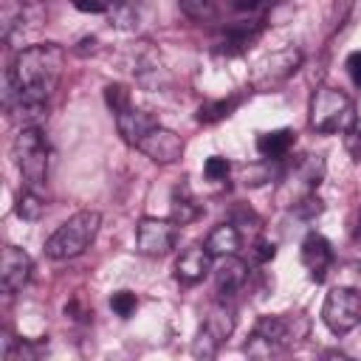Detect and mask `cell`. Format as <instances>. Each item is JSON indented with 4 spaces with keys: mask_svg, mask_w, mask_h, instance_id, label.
<instances>
[{
    "mask_svg": "<svg viewBox=\"0 0 361 361\" xmlns=\"http://www.w3.org/2000/svg\"><path fill=\"white\" fill-rule=\"evenodd\" d=\"M206 248L212 257H228V254H237L240 248V231L234 223H220L209 231L206 237Z\"/></svg>",
    "mask_w": 361,
    "mask_h": 361,
    "instance_id": "16",
    "label": "cell"
},
{
    "mask_svg": "<svg viewBox=\"0 0 361 361\" xmlns=\"http://www.w3.org/2000/svg\"><path fill=\"white\" fill-rule=\"evenodd\" d=\"M178 6H180V11H183V14L197 17V14H203V11H206L209 0H178Z\"/></svg>",
    "mask_w": 361,
    "mask_h": 361,
    "instance_id": "31",
    "label": "cell"
},
{
    "mask_svg": "<svg viewBox=\"0 0 361 361\" xmlns=\"http://www.w3.org/2000/svg\"><path fill=\"white\" fill-rule=\"evenodd\" d=\"M104 102H107V107H110L113 113H118V110H124V107L133 104V102H130V90H127L124 85H118V82H113V85L104 87Z\"/></svg>",
    "mask_w": 361,
    "mask_h": 361,
    "instance_id": "25",
    "label": "cell"
},
{
    "mask_svg": "<svg viewBox=\"0 0 361 361\" xmlns=\"http://www.w3.org/2000/svg\"><path fill=\"white\" fill-rule=\"evenodd\" d=\"M322 319L330 327V333L344 336L361 322V293L353 288H333L324 296Z\"/></svg>",
    "mask_w": 361,
    "mask_h": 361,
    "instance_id": "7",
    "label": "cell"
},
{
    "mask_svg": "<svg viewBox=\"0 0 361 361\" xmlns=\"http://www.w3.org/2000/svg\"><path fill=\"white\" fill-rule=\"evenodd\" d=\"M240 3H254V0H240Z\"/></svg>",
    "mask_w": 361,
    "mask_h": 361,
    "instance_id": "33",
    "label": "cell"
},
{
    "mask_svg": "<svg viewBox=\"0 0 361 361\" xmlns=\"http://www.w3.org/2000/svg\"><path fill=\"white\" fill-rule=\"evenodd\" d=\"M344 144H347V149H350V155H353L355 161H361V130H358V127H353V130L347 133V138H344Z\"/></svg>",
    "mask_w": 361,
    "mask_h": 361,
    "instance_id": "30",
    "label": "cell"
},
{
    "mask_svg": "<svg viewBox=\"0 0 361 361\" xmlns=\"http://www.w3.org/2000/svg\"><path fill=\"white\" fill-rule=\"evenodd\" d=\"M14 161L23 178V189L39 192L45 195V183H48V141L42 135V130L37 124H28L17 133L14 138Z\"/></svg>",
    "mask_w": 361,
    "mask_h": 361,
    "instance_id": "3",
    "label": "cell"
},
{
    "mask_svg": "<svg viewBox=\"0 0 361 361\" xmlns=\"http://www.w3.org/2000/svg\"><path fill=\"white\" fill-rule=\"evenodd\" d=\"M274 254H276V245L268 243V240H259V243L254 245V259H257V262H271Z\"/></svg>",
    "mask_w": 361,
    "mask_h": 361,
    "instance_id": "29",
    "label": "cell"
},
{
    "mask_svg": "<svg viewBox=\"0 0 361 361\" xmlns=\"http://www.w3.org/2000/svg\"><path fill=\"white\" fill-rule=\"evenodd\" d=\"M293 175L296 180H302L307 189H316L324 178V158L322 155H302L293 166Z\"/></svg>",
    "mask_w": 361,
    "mask_h": 361,
    "instance_id": "19",
    "label": "cell"
},
{
    "mask_svg": "<svg viewBox=\"0 0 361 361\" xmlns=\"http://www.w3.org/2000/svg\"><path fill=\"white\" fill-rule=\"evenodd\" d=\"M307 319L302 313H279V316H262L248 341H245V353L254 358H268L276 355L288 347H296L305 336H307Z\"/></svg>",
    "mask_w": 361,
    "mask_h": 361,
    "instance_id": "2",
    "label": "cell"
},
{
    "mask_svg": "<svg viewBox=\"0 0 361 361\" xmlns=\"http://www.w3.org/2000/svg\"><path fill=\"white\" fill-rule=\"evenodd\" d=\"M169 214H172V220L178 223V226H186V223H192L197 214H200V206L189 197V192L183 189H175V195H172V206H169Z\"/></svg>",
    "mask_w": 361,
    "mask_h": 361,
    "instance_id": "21",
    "label": "cell"
},
{
    "mask_svg": "<svg viewBox=\"0 0 361 361\" xmlns=\"http://www.w3.org/2000/svg\"><path fill=\"white\" fill-rule=\"evenodd\" d=\"M45 195H39V192H31V189H23L20 192V197H17V206H14V212H17V217H23V220H39L42 214H45Z\"/></svg>",
    "mask_w": 361,
    "mask_h": 361,
    "instance_id": "20",
    "label": "cell"
},
{
    "mask_svg": "<svg viewBox=\"0 0 361 361\" xmlns=\"http://www.w3.org/2000/svg\"><path fill=\"white\" fill-rule=\"evenodd\" d=\"M178 240V223L161 220V217H144L135 228V245L144 257H164L175 248Z\"/></svg>",
    "mask_w": 361,
    "mask_h": 361,
    "instance_id": "9",
    "label": "cell"
},
{
    "mask_svg": "<svg viewBox=\"0 0 361 361\" xmlns=\"http://www.w3.org/2000/svg\"><path fill=\"white\" fill-rule=\"evenodd\" d=\"M31 274H34L31 257L17 245H6L3 248V262H0V288H3V293L14 296L17 290H23L28 285Z\"/></svg>",
    "mask_w": 361,
    "mask_h": 361,
    "instance_id": "11",
    "label": "cell"
},
{
    "mask_svg": "<svg viewBox=\"0 0 361 361\" xmlns=\"http://www.w3.org/2000/svg\"><path fill=\"white\" fill-rule=\"evenodd\" d=\"M302 265L307 268L313 282H324V276H327V271L333 265V248L322 234L310 231L302 240Z\"/></svg>",
    "mask_w": 361,
    "mask_h": 361,
    "instance_id": "13",
    "label": "cell"
},
{
    "mask_svg": "<svg viewBox=\"0 0 361 361\" xmlns=\"http://www.w3.org/2000/svg\"><path fill=\"white\" fill-rule=\"evenodd\" d=\"M110 307L116 310V316L130 319V316L135 313V307H138V299H135L133 290H116V293L110 296Z\"/></svg>",
    "mask_w": 361,
    "mask_h": 361,
    "instance_id": "24",
    "label": "cell"
},
{
    "mask_svg": "<svg viewBox=\"0 0 361 361\" xmlns=\"http://www.w3.org/2000/svg\"><path fill=\"white\" fill-rule=\"evenodd\" d=\"M257 37H259V25H254V23L234 25V28H228V31H226V37L220 39V51H223V54H228V56L243 54V51H245Z\"/></svg>",
    "mask_w": 361,
    "mask_h": 361,
    "instance_id": "18",
    "label": "cell"
},
{
    "mask_svg": "<svg viewBox=\"0 0 361 361\" xmlns=\"http://www.w3.org/2000/svg\"><path fill=\"white\" fill-rule=\"evenodd\" d=\"M358 116H355V104L347 93L330 87V85H322L313 90L310 96V127L316 133H350L355 127Z\"/></svg>",
    "mask_w": 361,
    "mask_h": 361,
    "instance_id": "4",
    "label": "cell"
},
{
    "mask_svg": "<svg viewBox=\"0 0 361 361\" xmlns=\"http://www.w3.org/2000/svg\"><path fill=\"white\" fill-rule=\"evenodd\" d=\"M102 226V214L93 209L76 212L73 217H68L48 240H45V254L51 259H73L79 254L87 251V245L96 240Z\"/></svg>",
    "mask_w": 361,
    "mask_h": 361,
    "instance_id": "5",
    "label": "cell"
},
{
    "mask_svg": "<svg viewBox=\"0 0 361 361\" xmlns=\"http://www.w3.org/2000/svg\"><path fill=\"white\" fill-rule=\"evenodd\" d=\"M293 212H296L299 217H305V220H313V217H319V214L324 212V203H322V200H319L313 192H305L302 197H296Z\"/></svg>",
    "mask_w": 361,
    "mask_h": 361,
    "instance_id": "23",
    "label": "cell"
},
{
    "mask_svg": "<svg viewBox=\"0 0 361 361\" xmlns=\"http://www.w3.org/2000/svg\"><path fill=\"white\" fill-rule=\"evenodd\" d=\"M212 254H209V248L206 245H189L180 257H178V262H175V276L183 282V285H197L209 271H214L212 268Z\"/></svg>",
    "mask_w": 361,
    "mask_h": 361,
    "instance_id": "14",
    "label": "cell"
},
{
    "mask_svg": "<svg viewBox=\"0 0 361 361\" xmlns=\"http://www.w3.org/2000/svg\"><path fill=\"white\" fill-rule=\"evenodd\" d=\"M344 68H347V73H350L353 85H355V87H361V51H353V54L347 56Z\"/></svg>",
    "mask_w": 361,
    "mask_h": 361,
    "instance_id": "28",
    "label": "cell"
},
{
    "mask_svg": "<svg viewBox=\"0 0 361 361\" xmlns=\"http://www.w3.org/2000/svg\"><path fill=\"white\" fill-rule=\"evenodd\" d=\"M293 141H296V133L288 130V127H279V130L262 133L257 138V152L262 158H282V155H288V149L293 147Z\"/></svg>",
    "mask_w": 361,
    "mask_h": 361,
    "instance_id": "17",
    "label": "cell"
},
{
    "mask_svg": "<svg viewBox=\"0 0 361 361\" xmlns=\"http://www.w3.org/2000/svg\"><path fill=\"white\" fill-rule=\"evenodd\" d=\"M228 172H231V164H228L223 155H212V158H206V164H203L206 180H226Z\"/></svg>",
    "mask_w": 361,
    "mask_h": 361,
    "instance_id": "26",
    "label": "cell"
},
{
    "mask_svg": "<svg viewBox=\"0 0 361 361\" xmlns=\"http://www.w3.org/2000/svg\"><path fill=\"white\" fill-rule=\"evenodd\" d=\"M65 68V51L56 42L23 48L8 68V107L23 118V127L48 116V99L56 90Z\"/></svg>",
    "mask_w": 361,
    "mask_h": 361,
    "instance_id": "1",
    "label": "cell"
},
{
    "mask_svg": "<svg viewBox=\"0 0 361 361\" xmlns=\"http://www.w3.org/2000/svg\"><path fill=\"white\" fill-rule=\"evenodd\" d=\"M73 6L85 14H104L110 11V0H73Z\"/></svg>",
    "mask_w": 361,
    "mask_h": 361,
    "instance_id": "27",
    "label": "cell"
},
{
    "mask_svg": "<svg viewBox=\"0 0 361 361\" xmlns=\"http://www.w3.org/2000/svg\"><path fill=\"white\" fill-rule=\"evenodd\" d=\"M113 116H116V127H118L121 138H124L130 147H135V144L144 138V133L158 124L147 110H138V107H133V104L124 107V110H118V113H113Z\"/></svg>",
    "mask_w": 361,
    "mask_h": 361,
    "instance_id": "15",
    "label": "cell"
},
{
    "mask_svg": "<svg viewBox=\"0 0 361 361\" xmlns=\"http://www.w3.org/2000/svg\"><path fill=\"white\" fill-rule=\"evenodd\" d=\"M240 104V99H217V102H203L200 107H197V121L200 124H214V121H220V118H226V116H231V110Z\"/></svg>",
    "mask_w": 361,
    "mask_h": 361,
    "instance_id": "22",
    "label": "cell"
},
{
    "mask_svg": "<svg viewBox=\"0 0 361 361\" xmlns=\"http://www.w3.org/2000/svg\"><path fill=\"white\" fill-rule=\"evenodd\" d=\"M135 149H141L155 164H175L183 155V141H180L178 133L155 124V127H149L144 133V138L135 144Z\"/></svg>",
    "mask_w": 361,
    "mask_h": 361,
    "instance_id": "10",
    "label": "cell"
},
{
    "mask_svg": "<svg viewBox=\"0 0 361 361\" xmlns=\"http://www.w3.org/2000/svg\"><path fill=\"white\" fill-rule=\"evenodd\" d=\"M353 237L361 240V209H358V220H355V228H353Z\"/></svg>",
    "mask_w": 361,
    "mask_h": 361,
    "instance_id": "32",
    "label": "cell"
},
{
    "mask_svg": "<svg viewBox=\"0 0 361 361\" xmlns=\"http://www.w3.org/2000/svg\"><path fill=\"white\" fill-rule=\"evenodd\" d=\"M302 65V51L299 48H279L271 56H265L262 62H257L251 85L257 90H271L276 85H282L285 79H290Z\"/></svg>",
    "mask_w": 361,
    "mask_h": 361,
    "instance_id": "8",
    "label": "cell"
},
{
    "mask_svg": "<svg viewBox=\"0 0 361 361\" xmlns=\"http://www.w3.org/2000/svg\"><path fill=\"white\" fill-rule=\"evenodd\" d=\"M231 333H234V307L226 299H217L209 307L206 319H203V327H200V333H197V338L192 344V353L197 358H212V355H217L220 344Z\"/></svg>",
    "mask_w": 361,
    "mask_h": 361,
    "instance_id": "6",
    "label": "cell"
},
{
    "mask_svg": "<svg viewBox=\"0 0 361 361\" xmlns=\"http://www.w3.org/2000/svg\"><path fill=\"white\" fill-rule=\"evenodd\" d=\"M248 282V262H243L237 254H228V257H220V265L214 268V290H217V299H234L243 285Z\"/></svg>",
    "mask_w": 361,
    "mask_h": 361,
    "instance_id": "12",
    "label": "cell"
}]
</instances>
